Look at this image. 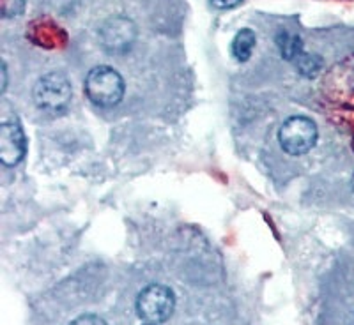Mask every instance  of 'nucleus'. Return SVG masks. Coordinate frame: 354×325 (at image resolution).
<instances>
[{
    "mask_svg": "<svg viewBox=\"0 0 354 325\" xmlns=\"http://www.w3.org/2000/svg\"><path fill=\"white\" fill-rule=\"evenodd\" d=\"M85 94L94 105L113 106L124 96V80L115 69L100 66L88 71L85 78Z\"/></svg>",
    "mask_w": 354,
    "mask_h": 325,
    "instance_id": "obj_1",
    "label": "nucleus"
},
{
    "mask_svg": "<svg viewBox=\"0 0 354 325\" xmlns=\"http://www.w3.org/2000/svg\"><path fill=\"white\" fill-rule=\"evenodd\" d=\"M255 43H257V37H255L254 30L241 28L232 39V44H230V52H232L234 59L239 62L248 61L255 48Z\"/></svg>",
    "mask_w": 354,
    "mask_h": 325,
    "instance_id": "obj_7",
    "label": "nucleus"
},
{
    "mask_svg": "<svg viewBox=\"0 0 354 325\" xmlns=\"http://www.w3.org/2000/svg\"><path fill=\"white\" fill-rule=\"evenodd\" d=\"M71 325H106V324L101 320L100 317H96V315H82V317H78Z\"/></svg>",
    "mask_w": 354,
    "mask_h": 325,
    "instance_id": "obj_11",
    "label": "nucleus"
},
{
    "mask_svg": "<svg viewBox=\"0 0 354 325\" xmlns=\"http://www.w3.org/2000/svg\"><path fill=\"white\" fill-rule=\"evenodd\" d=\"M277 44L278 48H280L282 57L287 59V61H294V59H298L303 53V43L301 39H299V36H296V34H278Z\"/></svg>",
    "mask_w": 354,
    "mask_h": 325,
    "instance_id": "obj_8",
    "label": "nucleus"
},
{
    "mask_svg": "<svg viewBox=\"0 0 354 325\" xmlns=\"http://www.w3.org/2000/svg\"><path fill=\"white\" fill-rule=\"evenodd\" d=\"M100 44L106 53H126L137 39V27L129 18L113 17L100 27Z\"/></svg>",
    "mask_w": 354,
    "mask_h": 325,
    "instance_id": "obj_5",
    "label": "nucleus"
},
{
    "mask_svg": "<svg viewBox=\"0 0 354 325\" xmlns=\"http://www.w3.org/2000/svg\"><path fill=\"white\" fill-rule=\"evenodd\" d=\"M278 141L290 156L308 152L317 141V126L306 117H290L278 132Z\"/></svg>",
    "mask_w": 354,
    "mask_h": 325,
    "instance_id": "obj_4",
    "label": "nucleus"
},
{
    "mask_svg": "<svg viewBox=\"0 0 354 325\" xmlns=\"http://www.w3.org/2000/svg\"><path fill=\"white\" fill-rule=\"evenodd\" d=\"M353 189H354V175H353Z\"/></svg>",
    "mask_w": 354,
    "mask_h": 325,
    "instance_id": "obj_14",
    "label": "nucleus"
},
{
    "mask_svg": "<svg viewBox=\"0 0 354 325\" xmlns=\"http://www.w3.org/2000/svg\"><path fill=\"white\" fill-rule=\"evenodd\" d=\"M243 0H211V6H213L214 9H234L238 8L239 4H241Z\"/></svg>",
    "mask_w": 354,
    "mask_h": 325,
    "instance_id": "obj_12",
    "label": "nucleus"
},
{
    "mask_svg": "<svg viewBox=\"0 0 354 325\" xmlns=\"http://www.w3.org/2000/svg\"><path fill=\"white\" fill-rule=\"evenodd\" d=\"M6 83H8V72H6V64H2V90L6 88Z\"/></svg>",
    "mask_w": 354,
    "mask_h": 325,
    "instance_id": "obj_13",
    "label": "nucleus"
},
{
    "mask_svg": "<svg viewBox=\"0 0 354 325\" xmlns=\"http://www.w3.org/2000/svg\"><path fill=\"white\" fill-rule=\"evenodd\" d=\"M296 62H298V69L299 71L305 75V77H314V75H317V71L321 69V57L314 55V53H301V55L296 59Z\"/></svg>",
    "mask_w": 354,
    "mask_h": 325,
    "instance_id": "obj_9",
    "label": "nucleus"
},
{
    "mask_svg": "<svg viewBox=\"0 0 354 325\" xmlns=\"http://www.w3.org/2000/svg\"><path fill=\"white\" fill-rule=\"evenodd\" d=\"M27 152L24 129L17 122H2L0 126V161L6 166L18 165Z\"/></svg>",
    "mask_w": 354,
    "mask_h": 325,
    "instance_id": "obj_6",
    "label": "nucleus"
},
{
    "mask_svg": "<svg viewBox=\"0 0 354 325\" xmlns=\"http://www.w3.org/2000/svg\"><path fill=\"white\" fill-rule=\"evenodd\" d=\"M25 0H2V17L15 18L24 12Z\"/></svg>",
    "mask_w": 354,
    "mask_h": 325,
    "instance_id": "obj_10",
    "label": "nucleus"
},
{
    "mask_svg": "<svg viewBox=\"0 0 354 325\" xmlns=\"http://www.w3.org/2000/svg\"><path fill=\"white\" fill-rule=\"evenodd\" d=\"M176 308L172 290L163 285H149L142 290L137 299V313L147 324H163L169 320Z\"/></svg>",
    "mask_w": 354,
    "mask_h": 325,
    "instance_id": "obj_3",
    "label": "nucleus"
},
{
    "mask_svg": "<svg viewBox=\"0 0 354 325\" xmlns=\"http://www.w3.org/2000/svg\"><path fill=\"white\" fill-rule=\"evenodd\" d=\"M147 325H154V324H147Z\"/></svg>",
    "mask_w": 354,
    "mask_h": 325,
    "instance_id": "obj_16",
    "label": "nucleus"
},
{
    "mask_svg": "<svg viewBox=\"0 0 354 325\" xmlns=\"http://www.w3.org/2000/svg\"><path fill=\"white\" fill-rule=\"evenodd\" d=\"M353 147H354V141H353Z\"/></svg>",
    "mask_w": 354,
    "mask_h": 325,
    "instance_id": "obj_17",
    "label": "nucleus"
},
{
    "mask_svg": "<svg viewBox=\"0 0 354 325\" xmlns=\"http://www.w3.org/2000/svg\"><path fill=\"white\" fill-rule=\"evenodd\" d=\"M353 85H354V75H353Z\"/></svg>",
    "mask_w": 354,
    "mask_h": 325,
    "instance_id": "obj_15",
    "label": "nucleus"
},
{
    "mask_svg": "<svg viewBox=\"0 0 354 325\" xmlns=\"http://www.w3.org/2000/svg\"><path fill=\"white\" fill-rule=\"evenodd\" d=\"M34 103L48 113H62L71 103V83L62 72H48L36 81L32 90Z\"/></svg>",
    "mask_w": 354,
    "mask_h": 325,
    "instance_id": "obj_2",
    "label": "nucleus"
}]
</instances>
